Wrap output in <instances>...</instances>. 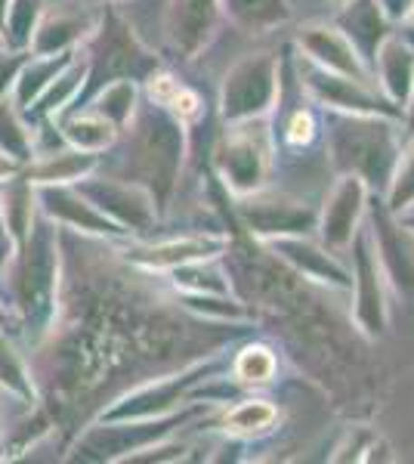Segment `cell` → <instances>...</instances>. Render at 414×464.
I'll return each instance as SVG.
<instances>
[{
    "mask_svg": "<svg viewBox=\"0 0 414 464\" xmlns=\"http://www.w3.org/2000/svg\"><path fill=\"white\" fill-rule=\"evenodd\" d=\"M282 130H284V143H288L291 149H306L319 140V121H315L313 111L303 109V106L291 109V115H288V121H284Z\"/></svg>",
    "mask_w": 414,
    "mask_h": 464,
    "instance_id": "cell-21",
    "label": "cell"
},
{
    "mask_svg": "<svg viewBox=\"0 0 414 464\" xmlns=\"http://www.w3.org/2000/svg\"><path fill=\"white\" fill-rule=\"evenodd\" d=\"M399 220H402L405 227H409V229L414 232V208H409V211H402V214H399Z\"/></svg>",
    "mask_w": 414,
    "mask_h": 464,
    "instance_id": "cell-28",
    "label": "cell"
},
{
    "mask_svg": "<svg viewBox=\"0 0 414 464\" xmlns=\"http://www.w3.org/2000/svg\"><path fill=\"white\" fill-rule=\"evenodd\" d=\"M278 424V406L263 396H247V400L232 402L220 418V430L232 437H263Z\"/></svg>",
    "mask_w": 414,
    "mask_h": 464,
    "instance_id": "cell-17",
    "label": "cell"
},
{
    "mask_svg": "<svg viewBox=\"0 0 414 464\" xmlns=\"http://www.w3.org/2000/svg\"><path fill=\"white\" fill-rule=\"evenodd\" d=\"M223 251H226L223 236H183V238H170V242L146 245V248H133L127 257L146 269H177L192 264V260H210Z\"/></svg>",
    "mask_w": 414,
    "mask_h": 464,
    "instance_id": "cell-15",
    "label": "cell"
},
{
    "mask_svg": "<svg viewBox=\"0 0 414 464\" xmlns=\"http://www.w3.org/2000/svg\"><path fill=\"white\" fill-rule=\"evenodd\" d=\"M402 22H405V25H414V0H411V4H409V10H405Z\"/></svg>",
    "mask_w": 414,
    "mask_h": 464,
    "instance_id": "cell-29",
    "label": "cell"
},
{
    "mask_svg": "<svg viewBox=\"0 0 414 464\" xmlns=\"http://www.w3.org/2000/svg\"><path fill=\"white\" fill-rule=\"evenodd\" d=\"M217 369H220V362H198V365H192L189 372H183V375L146 387V391L133 393L124 406H118L115 418H158V415H168V411L177 406V402L183 400V396L189 393L198 381L214 375Z\"/></svg>",
    "mask_w": 414,
    "mask_h": 464,
    "instance_id": "cell-13",
    "label": "cell"
},
{
    "mask_svg": "<svg viewBox=\"0 0 414 464\" xmlns=\"http://www.w3.org/2000/svg\"><path fill=\"white\" fill-rule=\"evenodd\" d=\"M334 25L341 28L368 69L374 65L380 44L393 34V22H390L378 0H346L343 6H337Z\"/></svg>",
    "mask_w": 414,
    "mask_h": 464,
    "instance_id": "cell-11",
    "label": "cell"
},
{
    "mask_svg": "<svg viewBox=\"0 0 414 464\" xmlns=\"http://www.w3.org/2000/svg\"><path fill=\"white\" fill-rule=\"evenodd\" d=\"M282 93V65L273 53L245 56L236 63L223 81L220 109L229 124L251 121V118H266L278 106Z\"/></svg>",
    "mask_w": 414,
    "mask_h": 464,
    "instance_id": "cell-3",
    "label": "cell"
},
{
    "mask_svg": "<svg viewBox=\"0 0 414 464\" xmlns=\"http://www.w3.org/2000/svg\"><path fill=\"white\" fill-rule=\"evenodd\" d=\"M368 186L359 177L352 174H341L334 183V189L328 192L325 208L319 211V242L325 245L328 251L343 254L350 248L356 229L362 227L365 220V208H368Z\"/></svg>",
    "mask_w": 414,
    "mask_h": 464,
    "instance_id": "cell-8",
    "label": "cell"
},
{
    "mask_svg": "<svg viewBox=\"0 0 414 464\" xmlns=\"http://www.w3.org/2000/svg\"><path fill=\"white\" fill-rule=\"evenodd\" d=\"M297 47H300V56L313 59V63L322 65V69L341 72V74H350V78L371 81L374 84L371 69L359 59V53L352 50V44L346 41L337 25H328V22H310V25H303L297 32Z\"/></svg>",
    "mask_w": 414,
    "mask_h": 464,
    "instance_id": "cell-9",
    "label": "cell"
},
{
    "mask_svg": "<svg viewBox=\"0 0 414 464\" xmlns=\"http://www.w3.org/2000/svg\"><path fill=\"white\" fill-rule=\"evenodd\" d=\"M10 174H16V161H10L6 155H0V179L10 177Z\"/></svg>",
    "mask_w": 414,
    "mask_h": 464,
    "instance_id": "cell-27",
    "label": "cell"
},
{
    "mask_svg": "<svg viewBox=\"0 0 414 464\" xmlns=\"http://www.w3.org/2000/svg\"><path fill=\"white\" fill-rule=\"evenodd\" d=\"M220 19V0H170L168 37L179 56L192 59L210 41Z\"/></svg>",
    "mask_w": 414,
    "mask_h": 464,
    "instance_id": "cell-12",
    "label": "cell"
},
{
    "mask_svg": "<svg viewBox=\"0 0 414 464\" xmlns=\"http://www.w3.org/2000/svg\"><path fill=\"white\" fill-rule=\"evenodd\" d=\"M378 4L383 6V13L390 16V22H399L405 16V10H409L411 0H378Z\"/></svg>",
    "mask_w": 414,
    "mask_h": 464,
    "instance_id": "cell-26",
    "label": "cell"
},
{
    "mask_svg": "<svg viewBox=\"0 0 414 464\" xmlns=\"http://www.w3.org/2000/svg\"><path fill=\"white\" fill-rule=\"evenodd\" d=\"M352 254V291H356V301H352V319L362 328L371 341H378L387 334L390 328V306H387V279L380 273V264L374 257L371 236H368V223L356 229L350 248Z\"/></svg>",
    "mask_w": 414,
    "mask_h": 464,
    "instance_id": "cell-7",
    "label": "cell"
},
{
    "mask_svg": "<svg viewBox=\"0 0 414 464\" xmlns=\"http://www.w3.org/2000/svg\"><path fill=\"white\" fill-rule=\"evenodd\" d=\"M133 102H137V90H133V84L130 81H118L115 87L105 90L100 115L109 118L111 124H124L133 111Z\"/></svg>",
    "mask_w": 414,
    "mask_h": 464,
    "instance_id": "cell-23",
    "label": "cell"
},
{
    "mask_svg": "<svg viewBox=\"0 0 414 464\" xmlns=\"http://www.w3.org/2000/svg\"><path fill=\"white\" fill-rule=\"evenodd\" d=\"M383 205L393 214H402L414 208V137H409L402 143V152H399L396 170L390 177V186L383 192Z\"/></svg>",
    "mask_w": 414,
    "mask_h": 464,
    "instance_id": "cell-19",
    "label": "cell"
},
{
    "mask_svg": "<svg viewBox=\"0 0 414 464\" xmlns=\"http://www.w3.org/2000/svg\"><path fill=\"white\" fill-rule=\"evenodd\" d=\"M331 4H334V6H343V4H346V0H331Z\"/></svg>",
    "mask_w": 414,
    "mask_h": 464,
    "instance_id": "cell-30",
    "label": "cell"
},
{
    "mask_svg": "<svg viewBox=\"0 0 414 464\" xmlns=\"http://www.w3.org/2000/svg\"><path fill=\"white\" fill-rule=\"evenodd\" d=\"M409 137H414V84H411L409 100H405V106H402V143Z\"/></svg>",
    "mask_w": 414,
    "mask_h": 464,
    "instance_id": "cell-25",
    "label": "cell"
},
{
    "mask_svg": "<svg viewBox=\"0 0 414 464\" xmlns=\"http://www.w3.org/2000/svg\"><path fill=\"white\" fill-rule=\"evenodd\" d=\"M365 223L387 285L396 291L399 301L414 306V232L383 205L380 196H368Z\"/></svg>",
    "mask_w": 414,
    "mask_h": 464,
    "instance_id": "cell-4",
    "label": "cell"
},
{
    "mask_svg": "<svg viewBox=\"0 0 414 464\" xmlns=\"http://www.w3.org/2000/svg\"><path fill=\"white\" fill-rule=\"evenodd\" d=\"M325 149L331 168L341 174L359 177L371 196L387 192L390 177L402 152V133L396 118L356 115V111L325 109Z\"/></svg>",
    "mask_w": 414,
    "mask_h": 464,
    "instance_id": "cell-1",
    "label": "cell"
},
{
    "mask_svg": "<svg viewBox=\"0 0 414 464\" xmlns=\"http://www.w3.org/2000/svg\"><path fill=\"white\" fill-rule=\"evenodd\" d=\"M236 211L245 227L263 242L282 236H310L319 223V208L288 192H269L266 186L247 196H236Z\"/></svg>",
    "mask_w": 414,
    "mask_h": 464,
    "instance_id": "cell-6",
    "label": "cell"
},
{
    "mask_svg": "<svg viewBox=\"0 0 414 464\" xmlns=\"http://www.w3.org/2000/svg\"><path fill=\"white\" fill-rule=\"evenodd\" d=\"M69 137L78 143L84 152H100L115 140V127L105 115H84L69 127Z\"/></svg>",
    "mask_w": 414,
    "mask_h": 464,
    "instance_id": "cell-20",
    "label": "cell"
},
{
    "mask_svg": "<svg viewBox=\"0 0 414 464\" xmlns=\"http://www.w3.org/2000/svg\"><path fill=\"white\" fill-rule=\"evenodd\" d=\"M273 130L266 118L236 121L226 133L223 146L217 149V168L236 196H247L266 186L269 168H273Z\"/></svg>",
    "mask_w": 414,
    "mask_h": 464,
    "instance_id": "cell-2",
    "label": "cell"
},
{
    "mask_svg": "<svg viewBox=\"0 0 414 464\" xmlns=\"http://www.w3.org/2000/svg\"><path fill=\"white\" fill-rule=\"evenodd\" d=\"M380 446H383V440L371 428H350L346 443L337 446L331 461H362V452H374V449H380Z\"/></svg>",
    "mask_w": 414,
    "mask_h": 464,
    "instance_id": "cell-24",
    "label": "cell"
},
{
    "mask_svg": "<svg viewBox=\"0 0 414 464\" xmlns=\"http://www.w3.org/2000/svg\"><path fill=\"white\" fill-rule=\"evenodd\" d=\"M273 251L284 264H291L300 276L319 282V285H331V288H350L352 276L341 260H337L334 251H328L322 242H310L306 236H282L273 238Z\"/></svg>",
    "mask_w": 414,
    "mask_h": 464,
    "instance_id": "cell-10",
    "label": "cell"
},
{
    "mask_svg": "<svg viewBox=\"0 0 414 464\" xmlns=\"http://www.w3.org/2000/svg\"><path fill=\"white\" fill-rule=\"evenodd\" d=\"M232 381L242 387H254V384H269L278 372V356L266 343H247L236 353V359L229 362Z\"/></svg>",
    "mask_w": 414,
    "mask_h": 464,
    "instance_id": "cell-18",
    "label": "cell"
},
{
    "mask_svg": "<svg viewBox=\"0 0 414 464\" xmlns=\"http://www.w3.org/2000/svg\"><path fill=\"white\" fill-rule=\"evenodd\" d=\"M220 10L236 22L242 32L263 34L284 25L291 19L288 0H220Z\"/></svg>",
    "mask_w": 414,
    "mask_h": 464,
    "instance_id": "cell-16",
    "label": "cell"
},
{
    "mask_svg": "<svg viewBox=\"0 0 414 464\" xmlns=\"http://www.w3.org/2000/svg\"><path fill=\"white\" fill-rule=\"evenodd\" d=\"M90 168H93V159H90V155H63V159H50V161H43L41 168H34V179L37 183H50V179H74Z\"/></svg>",
    "mask_w": 414,
    "mask_h": 464,
    "instance_id": "cell-22",
    "label": "cell"
},
{
    "mask_svg": "<svg viewBox=\"0 0 414 464\" xmlns=\"http://www.w3.org/2000/svg\"><path fill=\"white\" fill-rule=\"evenodd\" d=\"M371 74L374 84L380 87V93L402 109L414 84V44L405 41L402 34H390L380 44L378 56H374Z\"/></svg>",
    "mask_w": 414,
    "mask_h": 464,
    "instance_id": "cell-14",
    "label": "cell"
},
{
    "mask_svg": "<svg viewBox=\"0 0 414 464\" xmlns=\"http://www.w3.org/2000/svg\"><path fill=\"white\" fill-rule=\"evenodd\" d=\"M297 81H300V87L325 109L356 111V115H383V118H396V121L402 124V109H399L396 102H390L378 90V84H371V81H359L341 72H328L306 56L297 59Z\"/></svg>",
    "mask_w": 414,
    "mask_h": 464,
    "instance_id": "cell-5",
    "label": "cell"
}]
</instances>
